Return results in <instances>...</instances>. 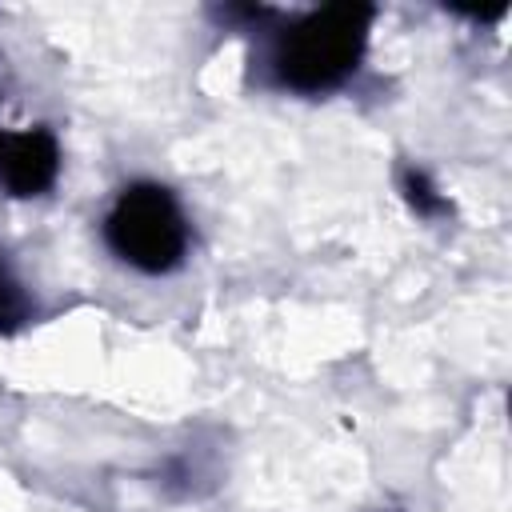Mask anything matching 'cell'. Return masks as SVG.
<instances>
[{"label": "cell", "mask_w": 512, "mask_h": 512, "mask_svg": "<svg viewBox=\"0 0 512 512\" xmlns=\"http://www.w3.org/2000/svg\"><path fill=\"white\" fill-rule=\"evenodd\" d=\"M400 192L412 204V212L424 216V220H436V216H448L452 212L448 196H440V188L432 184V176L424 168H412V164L400 168Z\"/></svg>", "instance_id": "obj_4"}, {"label": "cell", "mask_w": 512, "mask_h": 512, "mask_svg": "<svg viewBox=\"0 0 512 512\" xmlns=\"http://www.w3.org/2000/svg\"><path fill=\"white\" fill-rule=\"evenodd\" d=\"M372 16V4H324L288 16V24L272 32L268 80L300 96L340 88L364 60Z\"/></svg>", "instance_id": "obj_1"}, {"label": "cell", "mask_w": 512, "mask_h": 512, "mask_svg": "<svg viewBox=\"0 0 512 512\" xmlns=\"http://www.w3.org/2000/svg\"><path fill=\"white\" fill-rule=\"evenodd\" d=\"M24 316H28V300L0 260V332H12L16 324H24Z\"/></svg>", "instance_id": "obj_5"}, {"label": "cell", "mask_w": 512, "mask_h": 512, "mask_svg": "<svg viewBox=\"0 0 512 512\" xmlns=\"http://www.w3.org/2000/svg\"><path fill=\"white\" fill-rule=\"evenodd\" d=\"M0 140H4V132H0Z\"/></svg>", "instance_id": "obj_6"}, {"label": "cell", "mask_w": 512, "mask_h": 512, "mask_svg": "<svg viewBox=\"0 0 512 512\" xmlns=\"http://www.w3.org/2000/svg\"><path fill=\"white\" fill-rule=\"evenodd\" d=\"M60 176V144L36 124L24 132H4L0 140V184L12 196H44Z\"/></svg>", "instance_id": "obj_3"}, {"label": "cell", "mask_w": 512, "mask_h": 512, "mask_svg": "<svg viewBox=\"0 0 512 512\" xmlns=\"http://www.w3.org/2000/svg\"><path fill=\"white\" fill-rule=\"evenodd\" d=\"M104 244L136 272H172L188 252V224L164 184H128L104 216Z\"/></svg>", "instance_id": "obj_2"}]
</instances>
